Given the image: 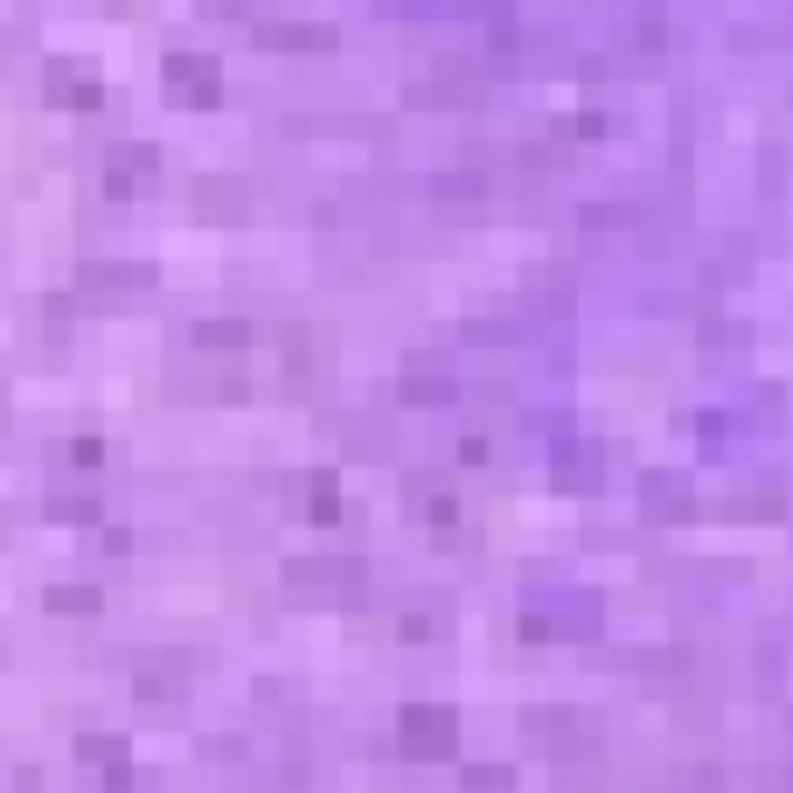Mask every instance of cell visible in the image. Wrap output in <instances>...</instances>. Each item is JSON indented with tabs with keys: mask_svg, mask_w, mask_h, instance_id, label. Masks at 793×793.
I'll return each mask as SVG.
<instances>
[{
	"mask_svg": "<svg viewBox=\"0 0 793 793\" xmlns=\"http://www.w3.org/2000/svg\"><path fill=\"white\" fill-rule=\"evenodd\" d=\"M404 745H411V752H453V717H446L439 703L404 710Z\"/></svg>",
	"mask_w": 793,
	"mask_h": 793,
	"instance_id": "6da1fadb",
	"label": "cell"
}]
</instances>
